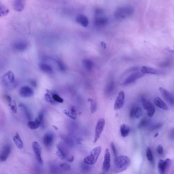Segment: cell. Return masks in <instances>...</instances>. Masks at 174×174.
I'll list each match as a JSON object with an SVG mask.
<instances>
[{
  "label": "cell",
  "mask_w": 174,
  "mask_h": 174,
  "mask_svg": "<svg viewBox=\"0 0 174 174\" xmlns=\"http://www.w3.org/2000/svg\"><path fill=\"white\" fill-rule=\"evenodd\" d=\"M154 103L156 106H157L162 110H168V109L166 104L159 97H156L154 99Z\"/></svg>",
  "instance_id": "22"
},
{
  "label": "cell",
  "mask_w": 174,
  "mask_h": 174,
  "mask_svg": "<svg viewBox=\"0 0 174 174\" xmlns=\"http://www.w3.org/2000/svg\"><path fill=\"white\" fill-rule=\"evenodd\" d=\"M103 10L102 9H97L95 11V25L98 27H102L107 25L108 19L107 17L103 15Z\"/></svg>",
  "instance_id": "4"
},
{
  "label": "cell",
  "mask_w": 174,
  "mask_h": 174,
  "mask_svg": "<svg viewBox=\"0 0 174 174\" xmlns=\"http://www.w3.org/2000/svg\"><path fill=\"white\" fill-rule=\"evenodd\" d=\"M4 97L5 99V100H6L7 102L8 103L9 105H11V103H12V99L11 98L10 96H9L8 95H4Z\"/></svg>",
  "instance_id": "47"
},
{
  "label": "cell",
  "mask_w": 174,
  "mask_h": 174,
  "mask_svg": "<svg viewBox=\"0 0 174 174\" xmlns=\"http://www.w3.org/2000/svg\"><path fill=\"white\" fill-rule=\"evenodd\" d=\"M142 103L144 108L147 110V115L149 117H152L154 115L155 112V108L154 106L151 103V102L148 101L147 100L143 99Z\"/></svg>",
  "instance_id": "14"
},
{
  "label": "cell",
  "mask_w": 174,
  "mask_h": 174,
  "mask_svg": "<svg viewBox=\"0 0 174 174\" xmlns=\"http://www.w3.org/2000/svg\"><path fill=\"white\" fill-rule=\"evenodd\" d=\"M130 131V128L126 124H122L120 127V133L121 136L123 137L128 136Z\"/></svg>",
  "instance_id": "25"
},
{
  "label": "cell",
  "mask_w": 174,
  "mask_h": 174,
  "mask_svg": "<svg viewBox=\"0 0 174 174\" xmlns=\"http://www.w3.org/2000/svg\"><path fill=\"white\" fill-rule=\"evenodd\" d=\"M27 125L28 127L30 128L31 129L35 130L37 129L38 127H40L41 126V123H40L39 119L37 117L34 121H29L28 122Z\"/></svg>",
  "instance_id": "24"
},
{
  "label": "cell",
  "mask_w": 174,
  "mask_h": 174,
  "mask_svg": "<svg viewBox=\"0 0 174 174\" xmlns=\"http://www.w3.org/2000/svg\"><path fill=\"white\" fill-rule=\"evenodd\" d=\"M131 162L129 157L125 155L116 157L114 164V172L120 173L127 170L130 166Z\"/></svg>",
  "instance_id": "1"
},
{
  "label": "cell",
  "mask_w": 174,
  "mask_h": 174,
  "mask_svg": "<svg viewBox=\"0 0 174 174\" xmlns=\"http://www.w3.org/2000/svg\"><path fill=\"white\" fill-rule=\"evenodd\" d=\"M171 64V61L170 59L166 60L165 61H164L163 63L160 64V66L162 67H164V66L166 67V66H170Z\"/></svg>",
  "instance_id": "45"
},
{
  "label": "cell",
  "mask_w": 174,
  "mask_h": 174,
  "mask_svg": "<svg viewBox=\"0 0 174 174\" xmlns=\"http://www.w3.org/2000/svg\"><path fill=\"white\" fill-rule=\"evenodd\" d=\"M162 123H157L155 125L152 126L151 127V129L152 130H154L158 129L162 127Z\"/></svg>",
  "instance_id": "43"
},
{
  "label": "cell",
  "mask_w": 174,
  "mask_h": 174,
  "mask_svg": "<svg viewBox=\"0 0 174 174\" xmlns=\"http://www.w3.org/2000/svg\"><path fill=\"white\" fill-rule=\"evenodd\" d=\"M2 81L5 85L7 86H11L12 85H14V74L12 72L9 70L3 76Z\"/></svg>",
  "instance_id": "6"
},
{
  "label": "cell",
  "mask_w": 174,
  "mask_h": 174,
  "mask_svg": "<svg viewBox=\"0 0 174 174\" xmlns=\"http://www.w3.org/2000/svg\"><path fill=\"white\" fill-rule=\"evenodd\" d=\"M74 160V157L73 156H70V157H68V160L69 161V162H73Z\"/></svg>",
  "instance_id": "51"
},
{
  "label": "cell",
  "mask_w": 174,
  "mask_h": 174,
  "mask_svg": "<svg viewBox=\"0 0 174 174\" xmlns=\"http://www.w3.org/2000/svg\"><path fill=\"white\" fill-rule=\"evenodd\" d=\"M56 154L58 157L61 159H64L67 156V152L65 148L62 145L58 144L57 146Z\"/></svg>",
  "instance_id": "20"
},
{
  "label": "cell",
  "mask_w": 174,
  "mask_h": 174,
  "mask_svg": "<svg viewBox=\"0 0 174 174\" xmlns=\"http://www.w3.org/2000/svg\"><path fill=\"white\" fill-rule=\"evenodd\" d=\"M54 139V135L53 133H47L44 135L43 138V142L46 148H50L53 144V141Z\"/></svg>",
  "instance_id": "17"
},
{
  "label": "cell",
  "mask_w": 174,
  "mask_h": 174,
  "mask_svg": "<svg viewBox=\"0 0 174 174\" xmlns=\"http://www.w3.org/2000/svg\"><path fill=\"white\" fill-rule=\"evenodd\" d=\"M135 107L132 106L130 110V113H129V115L131 118H133L134 117V110H135Z\"/></svg>",
  "instance_id": "48"
},
{
  "label": "cell",
  "mask_w": 174,
  "mask_h": 174,
  "mask_svg": "<svg viewBox=\"0 0 174 174\" xmlns=\"http://www.w3.org/2000/svg\"><path fill=\"white\" fill-rule=\"evenodd\" d=\"M125 95L124 91L121 90L119 93L118 96L116 98L115 102L114 103L113 107L115 110H119L123 107L125 103Z\"/></svg>",
  "instance_id": "8"
},
{
  "label": "cell",
  "mask_w": 174,
  "mask_h": 174,
  "mask_svg": "<svg viewBox=\"0 0 174 174\" xmlns=\"http://www.w3.org/2000/svg\"><path fill=\"white\" fill-rule=\"evenodd\" d=\"M141 71L143 74L152 75H160L163 74V72L148 66H143L141 68Z\"/></svg>",
  "instance_id": "16"
},
{
  "label": "cell",
  "mask_w": 174,
  "mask_h": 174,
  "mask_svg": "<svg viewBox=\"0 0 174 174\" xmlns=\"http://www.w3.org/2000/svg\"><path fill=\"white\" fill-rule=\"evenodd\" d=\"M29 47V43L27 41L19 40L16 41L13 44V49L17 52H23L25 51Z\"/></svg>",
  "instance_id": "7"
},
{
  "label": "cell",
  "mask_w": 174,
  "mask_h": 174,
  "mask_svg": "<svg viewBox=\"0 0 174 174\" xmlns=\"http://www.w3.org/2000/svg\"><path fill=\"white\" fill-rule=\"evenodd\" d=\"M111 148L113 152V155H115V157H117V150H116V148L115 145L113 144V142H111Z\"/></svg>",
  "instance_id": "44"
},
{
  "label": "cell",
  "mask_w": 174,
  "mask_h": 174,
  "mask_svg": "<svg viewBox=\"0 0 174 174\" xmlns=\"http://www.w3.org/2000/svg\"><path fill=\"white\" fill-rule=\"evenodd\" d=\"M76 21L78 23L80 24L83 27H86L89 25L88 19L85 15L80 14L76 17Z\"/></svg>",
  "instance_id": "21"
},
{
  "label": "cell",
  "mask_w": 174,
  "mask_h": 174,
  "mask_svg": "<svg viewBox=\"0 0 174 174\" xmlns=\"http://www.w3.org/2000/svg\"><path fill=\"white\" fill-rule=\"evenodd\" d=\"M39 68L40 70L45 73L51 74L53 72V68L51 66L48 65L47 64L42 63L39 64Z\"/></svg>",
  "instance_id": "26"
},
{
  "label": "cell",
  "mask_w": 174,
  "mask_h": 174,
  "mask_svg": "<svg viewBox=\"0 0 174 174\" xmlns=\"http://www.w3.org/2000/svg\"><path fill=\"white\" fill-rule=\"evenodd\" d=\"M144 76V74H143V72H136L132 73L125 80L123 84L124 85H129L139 79L142 78Z\"/></svg>",
  "instance_id": "12"
},
{
  "label": "cell",
  "mask_w": 174,
  "mask_h": 174,
  "mask_svg": "<svg viewBox=\"0 0 174 174\" xmlns=\"http://www.w3.org/2000/svg\"><path fill=\"white\" fill-rule=\"evenodd\" d=\"M32 147L33 149L34 152L36 156V159L37 160L39 164H43V160H42V149L40 144L37 142H34L32 144Z\"/></svg>",
  "instance_id": "11"
},
{
  "label": "cell",
  "mask_w": 174,
  "mask_h": 174,
  "mask_svg": "<svg viewBox=\"0 0 174 174\" xmlns=\"http://www.w3.org/2000/svg\"><path fill=\"white\" fill-rule=\"evenodd\" d=\"M11 146L7 144L3 148V150L0 154V161L3 162L6 161L11 153Z\"/></svg>",
  "instance_id": "18"
},
{
  "label": "cell",
  "mask_w": 174,
  "mask_h": 174,
  "mask_svg": "<svg viewBox=\"0 0 174 174\" xmlns=\"http://www.w3.org/2000/svg\"><path fill=\"white\" fill-rule=\"evenodd\" d=\"M63 113H64L66 115H67V117H69L70 119H72L75 120V119H76V115L73 113L71 111L65 110H64Z\"/></svg>",
  "instance_id": "36"
},
{
  "label": "cell",
  "mask_w": 174,
  "mask_h": 174,
  "mask_svg": "<svg viewBox=\"0 0 174 174\" xmlns=\"http://www.w3.org/2000/svg\"><path fill=\"white\" fill-rule=\"evenodd\" d=\"M171 160L170 159H166L164 160L160 159L158 164V168L160 173L164 174L166 173L171 164Z\"/></svg>",
  "instance_id": "9"
},
{
  "label": "cell",
  "mask_w": 174,
  "mask_h": 174,
  "mask_svg": "<svg viewBox=\"0 0 174 174\" xmlns=\"http://www.w3.org/2000/svg\"><path fill=\"white\" fill-rule=\"evenodd\" d=\"M56 62H57L58 66V68L60 70L62 71H64L66 70V67H65L64 64H63V62L60 60H56Z\"/></svg>",
  "instance_id": "38"
},
{
  "label": "cell",
  "mask_w": 174,
  "mask_h": 174,
  "mask_svg": "<svg viewBox=\"0 0 174 174\" xmlns=\"http://www.w3.org/2000/svg\"><path fill=\"white\" fill-rule=\"evenodd\" d=\"M111 168V154L109 150L107 149L105 150V153L104 160L103 162L102 170L104 172H107L109 171Z\"/></svg>",
  "instance_id": "13"
},
{
  "label": "cell",
  "mask_w": 174,
  "mask_h": 174,
  "mask_svg": "<svg viewBox=\"0 0 174 174\" xmlns=\"http://www.w3.org/2000/svg\"><path fill=\"white\" fill-rule=\"evenodd\" d=\"M9 13V9L0 1V17H6Z\"/></svg>",
  "instance_id": "29"
},
{
  "label": "cell",
  "mask_w": 174,
  "mask_h": 174,
  "mask_svg": "<svg viewBox=\"0 0 174 174\" xmlns=\"http://www.w3.org/2000/svg\"><path fill=\"white\" fill-rule=\"evenodd\" d=\"M101 151V146H98L95 147L91 150L90 154L84 158V162L89 165H94L96 163Z\"/></svg>",
  "instance_id": "3"
},
{
  "label": "cell",
  "mask_w": 174,
  "mask_h": 174,
  "mask_svg": "<svg viewBox=\"0 0 174 174\" xmlns=\"http://www.w3.org/2000/svg\"><path fill=\"white\" fill-rule=\"evenodd\" d=\"M143 115V110L141 108L137 107L135 108L134 110V117L136 119H139Z\"/></svg>",
  "instance_id": "34"
},
{
  "label": "cell",
  "mask_w": 174,
  "mask_h": 174,
  "mask_svg": "<svg viewBox=\"0 0 174 174\" xmlns=\"http://www.w3.org/2000/svg\"><path fill=\"white\" fill-rule=\"evenodd\" d=\"M105 119L103 118H101L99 119L97 122L95 127V131L94 138V142H96L99 139L100 137L101 134L102 133L103 131L104 128L105 126Z\"/></svg>",
  "instance_id": "5"
},
{
  "label": "cell",
  "mask_w": 174,
  "mask_h": 174,
  "mask_svg": "<svg viewBox=\"0 0 174 174\" xmlns=\"http://www.w3.org/2000/svg\"><path fill=\"white\" fill-rule=\"evenodd\" d=\"M52 98H53V100L55 102H58V103H62L64 102V100L63 99L61 98V97H60L59 95H58L57 94H56V93L52 95Z\"/></svg>",
  "instance_id": "37"
},
{
  "label": "cell",
  "mask_w": 174,
  "mask_h": 174,
  "mask_svg": "<svg viewBox=\"0 0 174 174\" xmlns=\"http://www.w3.org/2000/svg\"><path fill=\"white\" fill-rule=\"evenodd\" d=\"M38 118L39 119L41 123V126H44V115L43 113H40L39 115H38Z\"/></svg>",
  "instance_id": "40"
},
{
  "label": "cell",
  "mask_w": 174,
  "mask_h": 174,
  "mask_svg": "<svg viewBox=\"0 0 174 174\" xmlns=\"http://www.w3.org/2000/svg\"><path fill=\"white\" fill-rule=\"evenodd\" d=\"M30 83L32 85H33L34 87H36V81H34L33 80H32L30 81Z\"/></svg>",
  "instance_id": "50"
},
{
  "label": "cell",
  "mask_w": 174,
  "mask_h": 174,
  "mask_svg": "<svg viewBox=\"0 0 174 174\" xmlns=\"http://www.w3.org/2000/svg\"><path fill=\"white\" fill-rule=\"evenodd\" d=\"M88 102L90 103L91 112L92 113H94L96 111L97 108L96 101L93 99L89 98L88 99Z\"/></svg>",
  "instance_id": "32"
},
{
  "label": "cell",
  "mask_w": 174,
  "mask_h": 174,
  "mask_svg": "<svg viewBox=\"0 0 174 174\" xmlns=\"http://www.w3.org/2000/svg\"><path fill=\"white\" fill-rule=\"evenodd\" d=\"M60 166L61 169L64 170V171H69L71 170L70 166H69V164H68L63 163V164H61Z\"/></svg>",
  "instance_id": "39"
},
{
  "label": "cell",
  "mask_w": 174,
  "mask_h": 174,
  "mask_svg": "<svg viewBox=\"0 0 174 174\" xmlns=\"http://www.w3.org/2000/svg\"><path fill=\"white\" fill-rule=\"evenodd\" d=\"M156 152H157L158 154L160 155H162L164 153V148L163 146L161 144L158 145L157 148H156Z\"/></svg>",
  "instance_id": "41"
},
{
  "label": "cell",
  "mask_w": 174,
  "mask_h": 174,
  "mask_svg": "<svg viewBox=\"0 0 174 174\" xmlns=\"http://www.w3.org/2000/svg\"><path fill=\"white\" fill-rule=\"evenodd\" d=\"M19 107H21V110L23 111V113H25V117L27 118L28 119H29V121H31L32 119V115L31 113L30 112L29 109H28L27 106H25V104H19Z\"/></svg>",
  "instance_id": "30"
},
{
  "label": "cell",
  "mask_w": 174,
  "mask_h": 174,
  "mask_svg": "<svg viewBox=\"0 0 174 174\" xmlns=\"http://www.w3.org/2000/svg\"><path fill=\"white\" fill-rule=\"evenodd\" d=\"M83 65L84 66V68H86V70H88L89 72H91L92 70L93 66H94V64L92 61H91L90 59H85L83 61Z\"/></svg>",
  "instance_id": "27"
},
{
  "label": "cell",
  "mask_w": 174,
  "mask_h": 174,
  "mask_svg": "<svg viewBox=\"0 0 174 174\" xmlns=\"http://www.w3.org/2000/svg\"><path fill=\"white\" fill-rule=\"evenodd\" d=\"M169 137L171 140H174V128L171 130L169 133Z\"/></svg>",
  "instance_id": "49"
},
{
  "label": "cell",
  "mask_w": 174,
  "mask_h": 174,
  "mask_svg": "<svg viewBox=\"0 0 174 174\" xmlns=\"http://www.w3.org/2000/svg\"><path fill=\"white\" fill-rule=\"evenodd\" d=\"M159 90H160V93H161L162 97L164 98V99L166 100V101L168 102L170 105L174 106V96H173L169 91L164 88L160 87Z\"/></svg>",
  "instance_id": "10"
},
{
  "label": "cell",
  "mask_w": 174,
  "mask_h": 174,
  "mask_svg": "<svg viewBox=\"0 0 174 174\" xmlns=\"http://www.w3.org/2000/svg\"><path fill=\"white\" fill-rule=\"evenodd\" d=\"M90 169V168L89 166V164H86L84 162V164L82 166V170L84 172H88V171H89Z\"/></svg>",
  "instance_id": "42"
},
{
  "label": "cell",
  "mask_w": 174,
  "mask_h": 174,
  "mask_svg": "<svg viewBox=\"0 0 174 174\" xmlns=\"http://www.w3.org/2000/svg\"><path fill=\"white\" fill-rule=\"evenodd\" d=\"M9 106H10L11 109L12 110L13 112L14 113H17V108L15 102H14V104H13L12 103Z\"/></svg>",
  "instance_id": "46"
},
{
  "label": "cell",
  "mask_w": 174,
  "mask_h": 174,
  "mask_svg": "<svg viewBox=\"0 0 174 174\" xmlns=\"http://www.w3.org/2000/svg\"><path fill=\"white\" fill-rule=\"evenodd\" d=\"M25 4V0H13V8L17 12H21L23 10Z\"/></svg>",
  "instance_id": "19"
},
{
  "label": "cell",
  "mask_w": 174,
  "mask_h": 174,
  "mask_svg": "<svg viewBox=\"0 0 174 174\" xmlns=\"http://www.w3.org/2000/svg\"><path fill=\"white\" fill-rule=\"evenodd\" d=\"M150 123H151V121L149 119L146 117L143 118L138 124V128L142 129V128L146 127L148 126L149 125Z\"/></svg>",
  "instance_id": "31"
},
{
  "label": "cell",
  "mask_w": 174,
  "mask_h": 174,
  "mask_svg": "<svg viewBox=\"0 0 174 174\" xmlns=\"http://www.w3.org/2000/svg\"><path fill=\"white\" fill-rule=\"evenodd\" d=\"M47 91L48 92L45 94V100H46V101L49 102L50 104H54L55 101L53 100V98H52V93H50V91H49L48 90H47Z\"/></svg>",
  "instance_id": "35"
},
{
  "label": "cell",
  "mask_w": 174,
  "mask_h": 174,
  "mask_svg": "<svg viewBox=\"0 0 174 174\" xmlns=\"http://www.w3.org/2000/svg\"><path fill=\"white\" fill-rule=\"evenodd\" d=\"M134 12V8L131 6H123L118 7L114 13L116 19L122 20L130 17Z\"/></svg>",
  "instance_id": "2"
},
{
  "label": "cell",
  "mask_w": 174,
  "mask_h": 174,
  "mask_svg": "<svg viewBox=\"0 0 174 174\" xmlns=\"http://www.w3.org/2000/svg\"><path fill=\"white\" fill-rule=\"evenodd\" d=\"M13 140L14 142V144L17 146L18 149H21L23 146V144L21 140V137L18 133H16V134L13 137Z\"/></svg>",
  "instance_id": "23"
},
{
  "label": "cell",
  "mask_w": 174,
  "mask_h": 174,
  "mask_svg": "<svg viewBox=\"0 0 174 174\" xmlns=\"http://www.w3.org/2000/svg\"><path fill=\"white\" fill-rule=\"evenodd\" d=\"M115 88V83L113 81H111L107 84V87L105 88V93L107 96H110L113 93Z\"/></svg>",
  "instance_id": "28"
},
{
  "label": "cell",
  "mask_w": 174,
  "mask_h": 174,
  "mask_svg": "<svg viewBox=\"0 0 174 174\" xmlns=\"http://www.w3.org/2000/svg\"><path fill=\"white\" fill-rule=\"evenodd\" d=\"M146 156L149 162H151L152 164L154 163V158H153L152 152L151 149L149 147L147 148V150H146Z\"/></svg>",
  "instance_id": "33"
},
{
  "label": "cell",
  "mask_w": 174,
  "mask_h": 174,
  "mask_svg": "<svg viewBox=\"0 0 174 174\" xmlns=\"http://www.w3.org/2000/svg\"><path fill=\"white\" fill-rule=\"evenodd\" d=\"M19 95L23 98H29L33 96L34 91L31 87L25 86L21 87L19 90Z\"/></svg>",
  "instance_id": "15"
}]
</instances>
